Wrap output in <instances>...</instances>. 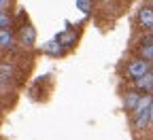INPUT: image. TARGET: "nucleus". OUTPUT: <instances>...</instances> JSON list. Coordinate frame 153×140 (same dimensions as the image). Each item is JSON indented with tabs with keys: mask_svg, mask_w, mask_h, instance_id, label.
<instances>
[{
	"mask_svg": "<svg viewBox=\"0 0 153 140\" xmlns=\"http://www.w3.org/2000/svg\"><path fill=\"white\" fill-rule=\"evenodd\" d=\"M76 7H79L83 13H87L89 11V0H76Z\"/></svg>",
	"mask_w": 153,
	"mask_h": 140,
	"instance_id": "11",
	"label": "nucleus"
},
{
	"mask_svg": "<svg viewBox=\"0 0 153 140\" xmlns=\"http://www.w3.org/2000/svg\"><path fill=\"white\" fill-rule=\"evenodd\" d=\"M123 102H126V108H128V110H134V108L138 106V102H140V96H138L136 91H132V93H128V96H126Z\"/></svg>",
	"mask_w": 153,
	"mask_h": 140,
	"instance_id": "6",
	"label": "nucleus"
},
{
	"mask_svg": "<svg viewBox=\"0 0 153 140\" xmlns=\"http://www.w3.org/2000/svg\"><path fill=\"white\" fill-rule=\"evenodd\" d=\"M45 51H47L49 55H62L64 47L60 45V41H57V38H53V41H49V43L45 45Z\"/></svg>",
	"mask_w": 153,
	"mask_h": 140,
	"instance_id": "4",
	"label": "nucleus"
},
{
	"mask_svg": "<svg viewBox=\"0 0 153 140\" xmlns=\"http://www.w3.org/2000/svg\"><path fill=\"white\" fill-rule=\"evenodd\" d=\"M151 68H149V62H145L143 57H138V59H132V62L128 64V76L130 79H140V76H145L147 72H149Z\"/></svg>",
	"mask_w": 153,
	"mask_h": 140,
	"instance_id": "1",
	"label": "nucleus"
},
{
	"mask_svg": "<svg viewBox=\"0 0 153 140\" xmlns=\"http://www.w3.org/2000/svg\"><path fill=\"white\" fill-rule=\"evenodd\" d=\"M9 7V0H0V11H4Z\"/></svg>",
	"mask_w": 153,
	"mask_h": 140,
	"instance_id": "12",
	"label": "nucleus"
},
{
	"mask_svg": "<svg viewBox=\"0 0 153 140\" xmlns=\"http://www.w3.org/2000/svg\"><path fill=\"white\" fill-rule=\"evenodd\" d=\"M138 24L145 30H153V9L151 7H143L138 11Z\"/></svg>",
	"mask_w": 153,
	"mask_h": 140,
	"instance_id": "2",
	"label": "nucleus"
},
{
	"mask_svg": "<svg viewBox=\"0 0 153 140\" xmlns=\"http://www.w3.org/2000/svg\"><path fill=\"white\" fill-rule=\"evenodd\" d=\"M74 38H76V34H74V32H64V34L57 36V41H60V45H62V47H66V45H72V43H74Z\"/></svg>",
	"mask_w": 153,
	"mask_h": 140,
	"instance_id": "8",
	"label": "nucleus"
},
{
	"mask_svg": "<svg viewBox=\"0 0 153 140\" xmlns=\"http://www.w3.org/2000/svg\"><path fill=\"white\" fill-rule=\"evenodd\" d=\"M136 87L143 89V91H151L153 89V70H149L145 76L136 79Z\"/></svg>",
	"mask_w": 153,
	"mask_h": 140,
	"instance_id": "3",
	"label": "nucleus"
},
{
	"mask_svg": "<svg viewBox=\"0 0 153 140\" xmlns=\"http://www.w3.org/2000/svg\"><path fill=\"white\" fill-rule=\"evenodd\" d=\"M11 24V19H9V15L4 13V11H0V30H7V26Z\"/></svg>",
	"mask_w": 153,
	"mask_h": 140,
	"instance_id": "10",
	"label": "nucleus"
},
{
	"mask_svg": "<svg viewBox=\"0 0 153 140\" xmlns=\"http://www.w3.org/2000/svg\"><path fill=\"white\" fill-rule=\"evenodd\" d=\"M149 123H153V102H151V106H149Z\"/></svg>",
	"mask_w": 153,
	"mask_h": 140,
	"instance_id": "13",
	"label": "nucleus"
},
{
	"mask_svg": "<svg viewBox=\"0 0 153 140\" xmlns=\"http://www.w3.org/2000/svg\"><path fill=\"white\" fill-rule=\"evenodd\" d=\"M151 9H153V0H151Z\"/></svg>",
	"mask_w": 153,
	"mask_h": 140,
	"instance_id": "14",
	"label": "nucleus"
},
{
	"mask_svg": "<svg viewBox=\"0 0 153 140\" xmlns=\"http://www.w3.org/2000/svg\"><path fill=\"white\" fill-rule=\"evenodd\" d=\"M19 36H22L24 45H32V43H34V38H36V32H34V28L26 26V28H22V32H19Z\"/></svg>",
	"mask_w": 153,
	"mask_h": 140,
	"instance_id": "5",
	"label": "nucleus"
},
{
	"mask_svg": "<svg viewBox=\"0 0 153 140\" xmlns=\"http://www.w3.org/2000/svg\"><path fill=\"white\" fill-rule=\"evenodd\" d=\"M140 57L145 62H153V43H147L140 47Z\"/></svg>",
	"mask_w": 153,
	"mask_h": 140,
	"instance_id": "7",
	"label": "nucleus"
},
{
	"mask_svg": "<svg viewBox=\"0 0 153 140\" xmlns=\"http://www.w3.org/2000/svg\"><path fill=\"white\" fill-rule=\"evenodd\" d=\"M13 45V34L9 30H0V47H11Z\"/></svg>",
	"mask_w": 153,
	"mask_h": 140,
	"instance_id": "9",
	"label": "nucleus"
}]
</instances>
